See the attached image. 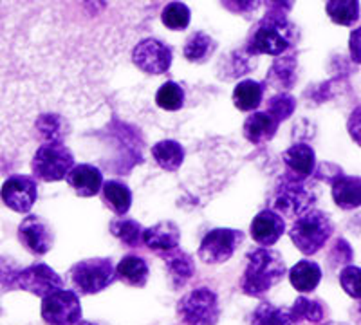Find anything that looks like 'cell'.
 <instances>
[{
    "label": "cell",
    "mask_w": 361,
    "mask_h": 325,
    "mask_svg": "<svg viewBox=\"0 0 361 325\" xmlns=\"http://www.w3.org/2000/svg\"><path fill=\"white\" fill-rule=\"evenodd\" d=\"M286 273L288 268L279 251L260 246L246 255V268L238 286L246 297L264 298L271 289L282 282Z\"/></svg>",
    "instance_id": "1"
},
{
    "label": "cell",
    "mask_w": 361,
    "mask_h": 325,
    "mask_svg": "<svg viewBox=\"0 0 361 325\" xmlns=\"http://www.w3.org/2000/svg\"><path fill=\"white\" fill-rule=\"evenodd\" d=\"M295 37L296 27L288 20V15L266 13V17L251 29L246 51L250 56H280L295 46Z\"/></svg>",
    "instance_id": "2"
},
{
    "label": "cell",
    "mask_w": 361,
    "mask_h": 325,
    "mask_svg": "<svg viewBox=\"0 0 361 325\" xmlns=\"http://www.w3.org/2000/svg\"><path fill=\"white\" fill-rule=\"evenodd\" d=\"M288 233L300 253H304L305 257H312L333 237L334 224L329 214L311 208L295 219Z\"/></svg>",
    "instance_id": "3"
},
{
    "label": "cell",
    "mask_w": 361,
    "mask_h": 325,
    "mask_svg": "<svg viewBox=\"0 0 361 325\" xmlns=\"http://www.w3.org/2000/svg\"><path fill=\"white\" fill-rule=\"evenodd\" d=\"M316 199L318 195L309 185V179L307 181H296L283 173L276 183L273 197H271V210H275L282 217L296 219L311 210L316 204Z\"/></svg>",
    "instance_id": "4"
},
{
    "label": "cell",
    "mask_w": 361,
    "mask_h": 325,
    "mask_svg": "<svg viewBox=\"0 0 361 325\" xmlns=\"http://www.w3.org/2000/svg\"><path fill=\"white\" fill-rule=\"evenodd\" d=\"M74 166V156L63 141L42 143L31 161V170L37 179L44 183H56L66 179Z\"/></svg>",
    "instance_id": "5"
},
{
    "label": "cell",
    "mask_w": 361,
    "mask_h": 325,
    "mask_svg": "<svg viewBox=\"0 0 361 325\" xmlns=\"http://www.w3.org/2000/svg\"><path fill=\"white\" fill-rule=\"evenodd\" d=\"M177 318L185 325H217L221 320L217 293L208 288H197L186 293L177 302Z\"/></svg>",
    "instance_id": "6"
},
{
    "label": "cell",
    "mask_w": 361,
    "mask_h": 325,
    "mask_svg": "<svg viewBox=\"0 0 361 325\" xmlns=\"http://www.w3.org/2000/svg\"><path fill=\"white\" fill-rule=\"evenodd\" d=\"M73 288L83 295H96L116 282V266L111 259L80 260L69 271Z\"/></svg>",
    "instance_id": "7"
},
{
    "label": "cell",
    "mask_w": 361,
    "mask_h": 325,
    "mask_svg": "<svg viewBox=\"0 0 361 325\" xmlns=\"http://www.w3.org/2000/svg\"><path fill=\"white\" fill-rule=\"evenodd\" d=\"M42 320L45 325H76L82 320V304L78 293L58 289L42 298Z\"/></svg>",
    "instance_id": "8"
},
{
    "label": "cell",
    "mask_w": 361,
    "mask_h": 325,
    "mask_svg": "<svg viewBox=\"0 0 361 325\" xmlns=\"http://www.w3.org/2000/svg\"><path fill=\"white\" fill-rule=\"evenodd\" d=\"M244 243V233L231 228H215L204 235L201 240L197 257L204 264H224L235 255L238 246Z\"/></svg>",
    "instance_id": "9"
},
{
    "label": "cell",
    "mask_w": 361,
    "mask_h": 325,
    "mask_svg": "<svg viewBox=\"0 0 361 325\" xmlns=\"http://www.w3.org/2000/svg\"><path fill=\"white\" fill-rule=\"evenodd\" d=\"M15 289H22L38 298H45L51 293L63 289V278L47 264L37 262L18 273Z\"/></svg>",
    "instance_id": "10"
},
{
    "label": "cell",
    "mask_w": 361,
    "mask_h": 325,
    "mask_svg": "<svg viewBox=\"0 0 361 325\" xmlns=\"http://www.w3.org/2000/svg\"><path fill=\"white\" fill-rule=\"evenodd\" d=\"M172 49L156 38H145L132 51V62L147 75H163L172 66Z\"/></svg>",
    "instance_id": "11"
},
{
    "label": "cell",
    "mask_w": 361,
    "mask_h": 325,
    "mask_svg": "<svg viewBox=\"0 0 361 325\" xmlns=\"http://www.w3.org/2000/svg\"><path fill=\"white\" fill-rule=\"evenodd\" d=\"M0 197L9 210L29 214L38 199V185L33 177L17 173L6 179L0 188Z\"/></svg>",
    "instance_id": "12"
},
{
    "label": "cell",
    "mask_w": 361,
    "mask_h": 325,
    "mask_svg": "<svg viewBox=\"0 0 361 325\" xmlns=\"http://www.w3.org/2000/svg\"><path fill=\"white\" fill-rule=\"evenodd\" d=\"M18 240L35 257H44L54 244L53 228L38 215H27L18 226Z\"/></svg>",
    "instance_id": "13"
},
{
    "label": "cell",
    "mask_w": 361,
    "mask_h": 325,
    "mask_svg": "<svg viewBox=\"0 0 361 325\" xmlns=\"http://www.w3.org/2000/svg\"><path fill=\"white\" fill-rule=\"evenodd\" d=\"M250 233L251 239L259 244V246H275L280 240V237L286 233V221H283L282 215L276 214L275 210L266 208V210L259 211L257 217H253L250 226Z\"/></svg>",
    "instance_id": "14"
},
{
    "label": "cell",
    "mask_w": 361,
    "mask_h": 325,
    "mask_svg": "<svg viewBox=\"0 0 361 325\" xmlns=\"http://www.w3.org/2000/svg\"><path fill=\"white\" fill-rule=\"evenodd\" d=\"M286 176L296 181H307L316 168V154L311 145L296 143L282 154Z\"/></svg>",
    "instance_id": "15"
},
{
    "label": "cell",
    "mask_w": 361,
    "mask_h": 325,
    "mask_svg": "<svg viewBox=\"0 0 361 325\" xmlns=\"http://www.w3.org/2000/svg\"><path fill=\"white\" fill-rule=\"evenodd\" d=\"M66 179L71 188L74 190V194L83 199L94 197L103 188L102 170L96 168L94 165H87V163L74 165Z\"/></svg>",
    "instance_id": "16"
},
{
    "label": "cell",
    "mask_w": 361,
    "mask_h": 325,
    "mask_svg": "<svg viewBox=\"0 0 361 325\" xmlns=\"http://www.w3.org/2000/svg\"><path fill=\"white\" fill-rule=\"evenodd\" d=\"M161 259L164 260V266H166V271H169L170 282H172V288L183 289L190 280L195 275V262H193V257L190 253H186L185 250H170L166 253H161Z\"/></svg>",
    "instance_id": "17"
},
{
    "label": "cell",
    "mask_w": 361,
    "mask_h": 325,
    "mask_svg": "<svg viewBox=\"0 0 361 325\" xmlns=\"http://www.w3.org/2000/svg\"><path fill=\"white\" fill-rule=\"evenodd\" d=\"M180 230L172 221H161L152 228H147L143 235V244L156 255L166 253L170 250L179 247Z\"/></svg>",
    "instance_id": "18"
},
{
    "label": "cell",
    "mask_w": 361,
    "mask_h": 325,
    "mask_svg": "<svg viewBox=\"0 0 361 325\" xmlns=\"http://www.w3.org/2000/svg\"><path fill=\"white\" fill-rule=\"evenodd\" d=\"M282 121L271 114L269 111H253L244 121V137L253 145H264L275 137Z\"/></svg>",
    "instance_id": "19"
},
{
    "label": "cell",
    "mask_w": 361,
    "mask_h": 325,
    "mask_svg": "<svg viewBox=\"0 0 361 325\" xmlns=\"http://www.w3.org/2000/svg\"><path fill=\"white\" fill-rule=\"evenodd\" d=\"M331 194L338 208L356 210L361 206V177L341 173L331 183Z\"/></svg>",
    "instance_id": "20"
},
{
    "label": "cell",
    "mask_w": 361,
    "mask_h": 325,
    "mask_svg": "<svg viewBox=\"0 0 361 325\" xmlns=\"http://www.w3.org/2000/svg\"><path fill=\"white\" fill-rule=\"evenodd\" d=\"M150 275L148 262L140 255H125L116 266V278L130 288H145Z\"/></svg>",
    "instance_id": "21"
},
{
    "label": "cell",
    "mask_w": 361,
    "mask_h": 325,
    "mask_svg": "<svg viewBox=\"0 0 361 325\" xmlns=\"http://www.w3.org/2000/svg\"><path fill=\"white\" fill-rule=\"evenodd\" d=\"M102 199L109 210L118 217H125L132 206V192L123 181L111 179V181L103 183Z\"/></svg>",
    "instance_id": "22"
},
{
    "label": "cell",
    "mask_w": 361,
    "mask_h": 325,
    "mask_svg": "<svg viewBox=\"0 0 361 325\" xmlns=\"http://www.w3.org/2000/svg\"><path fill=\"white\" fill-rule=\"evenodd\" d=\"M322 268L314 260H300L289 269V282L298 293H312L322 282Z\"/></svg>",
    "instance_id": "23"
},
{
    "label": "cell",
    "mask_w": 361,
    "mask_h": 325,
    "mask_svg": "<svg viewBox=\"0 0 361 325\" xmlns=\"http://www.w3.org/2000/svg\"><path fill=\"white\" fill-rule=\"evenodd\" d=\"M291 317L295 318L296 324H309L316 325L322 324L327 317V307L320 298H311V297H298L295 304L291 305Z\"/></svg>",
    "instance_id": "24"
},
{
    "label": "cell",
    "mask_w": 361,
    "mask_h": 325,
    "mask_svg": "<svg viewBox=\"0 0 361 325\" xmlns=\"http://www.w3.org/2000/svg\"><path fill=\"white\" fill-rule=\"evenodd\" d=\"M266 82L279 89H291L296 82V56L295 54H280L269 73L266 76Z\"/></svg>",
    "instance_id": "25"
},
{
    "label": "cell",
    "mask_w": 361,
    "mask_h": 325,
    "mask_svg": "<svg viewBox=\"0 0 361 325\" xmlns=\"http://www.w3.org/2000/svg\"><path fill=\"white\" fill-rule=\"evenodd\" d=\"M250 325H298L291 317V309L262 302L251 314Z\"/></svg>",
    "instance_id": "26"
},
{
    "label": "cell",
    "mask_w": 361,
    "mask_h": 325,
    "mask_svg": "<svg viewBox=\"0 0 361 325\" xmlns=\"http://www.w3.org/2000/svg\"><path fill=\"white\" fill-rule=\"evenodd\" d=\"M264 85L255 80H244L233 91V105L243 112H253L262 105Z\"/></svg>",
    "instance_id": "27"
},
{
    "label": "cell",
    "mask_w": 361,
    "mask_h": 325,
    "mask_svg": "<svg viewBox=\"0 0 361 325\" xmlns=\"http://www.w3.org/2000/svg\"><path fill=\"white\" fill-rule=\"evenodd\" d=\"M152 157L157 165L166 172H177L185 161V149L173 140L159 141L152 147Z\"/></svg>",
    "instance_id": "28"
},
{
    "label": "cell",
    "mask_w": 361,
    "mask_h": 325,
    "mask_svg": "<svg viewBox=\"0 0 361 325\" xmlns=\"http://www.w3.org/2000/svg\"><path fill=\"white\" fill-rule=\"evenodd\" d=\"M111 233L114 235L125 247H141L143 246L145 228L134 219L119 217L111 223Z\"/></svg>",
    "instance_id": "29"
},
{
    "label": "cell",
    "mask_w": 361,
    "mask_h": 325,
    "mask_svg": "<svg viewBox=\"0 0 361 325\" xmlns=\"http://www.w3.org/2000/svg\"><path fill=\"white\" fill-rule=\"evenodd\" d=\"M327 15L329 18L338 25H350L360 20V0H327Z\"/></svg>",
    "instance_id": "30"
},
{
    "label": "cell",
    "mask_w": 361,
    "mask_h": 325,
    "mask_svg": "<svg viewBox=\"0 0 361 325\" xmlns=\"http://www.w3.org/2000/svg\"><path fill=\"white\" fill-rule=\"evenodd\" d=\"M215 47H217V44L214 42V38L209 37V35L202 33V31H197V33H193L186 40L183 53H185V58L188 62L204 63L212 56Z\"/></svg>",
    "instance_id": "31"
},
{
    "label": "cell",
    "mask_w": 361,
    "mask_h": 325,
    "mask_svg": "<svg viewBox=\"0 0 361 325\" xmlns=\"http://www.w3.org/2000/svg\"><path fill=\"white\" fill-rule=\"evenodd\" d=\"M35 128H37V136L40 137L44 143L62 141L63 137V121L58 114L38 116L37 121H35Z\"/></svg>",
    "instance_id": "32"
},
{
    "label": "cell",
    "mask_w": 361,
    "mask_h": 325,
    "mask_svg": "<svg viewBox=\"0 0 361 325\" xmlns=\"http://www.w3.org/2000/svg\"><path fill=\"white\" fill-rule=\"evenodd\" d=\"M190 18H192V13L190 8L183 2H170L166 8L161 13V20L172 31H183L190 25Z\"/></svg>",
    "instance_id": "33"
},
{
    "label": "cell",
    "mask_w": 361,
    "mask_h": 325,
    "mask_svg": "<svg viewBox=\"0 0 361 325\" xmlns=\"http://www.w3.org/2000/svg\"><path fill=\"white\" fill-rule=\"evenodd\" d=\"M156 103L157 107L164 109V111H179L185 105V92L176 82H166L159 87L156 94Z\"/></svg>",
    "instance_id": "34"
},
{
    "label": "cell",
    "mask_w": 361,
    "mask_h": 325,
    "mask_svg": "<svg viewBox=\"0 0 361 325\" xmlns=\"http://www.w3.org/2000/svg\"><path fill=\"white\" fill-rule=\"evenodd\" d=\"M295 109H296L295 96H291L289 92H279V94H275L269 102H267L266 111H269L271 114L275 116V118H279L280 121H286L291 118Z\"/></svg>",
    "instance_id": "35"
},
{
    "label": "cell",
    "mask_w": 361,
    "mask_h": 325,
    "mask_svg": "<svg viewBox=\"0 0 361 325\" xmlns=\"http://www.w3.org/2000/svg\"><path fill=\"white\" fill-rule=\"evenodd\" d=\"M340 284L343 291L354 300L361 302V268L360 266H345L340 271Z\"/></svg>",
    "instance_id": "36"
},
{
    "label": "cell",
    "mask_w": 361,
    "mask_h": 325,
    "mask_svg": "<svg viewBox=\"0 0 361 325\" xmlns=\"http://www.w3.org/2000/svg\"><path fill=\"white\" fill-rule=\"evenodd\" d=\"M20 271L22 268H18V264L15 262V260L0 257V286H2L6 291H13V289H15L18 273Z\"/></svg>",
    "instance_id": "37"
},
{
    "label": "cell",
    "mask_w": 361,
    "mask_h": 325,
    "mask_svg": "<svg viewBox=\"0 0 361 325\" xmlns=\"http://www.w3.org/2000/svg\"><path fill=\"white\" fill-rule=\"evenodd\" d=\"M329 259L333 264H340V266H349L354 259V253H353V247L350 244L347 243L345 239H338L334 243L333 250L329 253Z\"/></svg>",
    "instance_id": "38"
},
{
    "label": "cell",
    "mask_w": 361,
    "mask_h": 325,
    "mask_svg": "<svg viewBox=\"0 0 361 325\" xmlns=\"http://www.w3.org/2000/svg\"><path fill=\"white\" fill-rule=\"evenodd\" d=\"M262 0H222V6L235 15H246L259 8Z\"/></svg>",
    "instance_id": "39"
},
{
    "label": "cell",
    "mask_w": 361,
    "mask_h": 325,
    "mask_svg": "<svg viewBox=\"0 0 361 325\" xmlns=\"http://www.w3.org/2000/svg\"><path fill=\"white\" fill-rule=\"evenodd\" d=\"M347 130H349V136L353 137L354 143L361 147V105L350 112L349 121H347Z\"/></svg>",
    "instance_id": "40"
},
{
    "label": "cell",
    "mask_w": 361,
    "mask_h": 325,
    "mask_svg": "<svg viewBox=\"0 0 361 325\" xmlns=\"http://www.w3.org/2000/svg\"><path fill=\"white\" fill-rule=\"evenodd\" d=\"M349 51H350V58H353L354 62L361 66V27L354 29L353 33H350Z\"/></svg>",
    "instance_id": "41"
},
{
    "label": "cell",
    "mask_w": 361,
    "mask_h": 325,
    "mask_svg": "<svg viewBox=\"0 0 361 325\" xmlns=\"http://www.w3.org/2000/svg\"><path fill=\"white\" fill-rule=\"evenodd\" d=\"M264 2H266L267 13H279V15H288L295 4V0H264Z\"/></svg>",
    "instance_id": "42"
},
{
    "label": "cell",
    "mask_w": 361,
    "mask_h": 325,
    "mask_svg": "<svg viewBox=\"0 0 361 325\" xmlns=\"http://www.w3.org/2000/svg\"><path fill=\"white\" fill-rule=\"evenodd\" d=\"M76 325H102V324H94V321H85V320H80Z\"/></svg>",
    "instance_id": "43"
},
{
    "label": "cell",
    "mask_w": 361,
    "mask_h": 325,
    "mask_svg": "<svg viewBox=\"0 0 361 325\" xmlns=\"http://www.w3.org/2000/svg\"><path fill=\"white\" fill-rule=\"evenodd\" d=\"M320 325H349V324H341V321H325V324H320Z\"/></svg>",
    "instance_id": "44"
},
{
    "label": "cell",
    "mask_w": 361,
    "mask_h": 325,
    "mask_svg": "<svg viewBox=\"0 0 361 325\" xmlns=\"http://www.w3.org/2000/svg\"><path fill=\"white\" fill-rule=\"evenodd\" d=\"M357 314H360V324H361V305L357 307Z\"/></svg>",
    "instance_id": "45"
}]
</instances>
